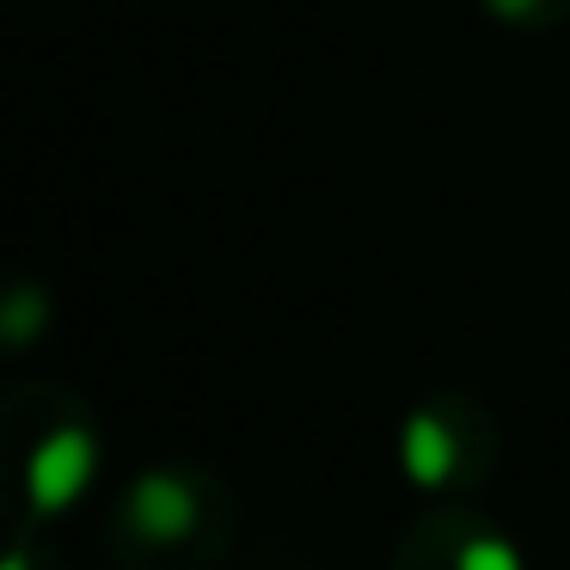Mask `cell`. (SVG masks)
<instances>
[{"label": "cell", "instance_id": "52a82bcc", "mask_svg": "<svg viewBox=\"0 0 570 570\" xmlns=\"http://www.w3.org/2000/svg\"><path fill=\"white\" fill-rule=\"evenodd\" d=\"M0 570H31V558H26V552H13V558H7Z\"/></svg>", "mask_w": 570, "mask_h": 570}, {"label": "cell", "instance_id": "6da1fadb", "mask_svg": "<svg viewBox=\"0 0 570 570\" xmlns=\"http://www.w3.org/2000/svg\"><path fill=\"white\" fill-rule=\"evenodd\" d=\"M99 472V442H92L87 423H62L50 430L38 448H31V466H26V497L38 515H62L75 509V497L92 484Z\"/></svg>", "mask_w": 570, "mask_h": 570}, {"label": "cell", "instance_id": "5b68a950", "mask_svg": "<svg viewBox=\"0 0 570 570\" xmlns=\"http://www.w3.org/2000/svg\"><path fill=\"white\" fill-rule=\"evenodd\" d=\"M454 570H521V552L503 540V533H472L454 552Z\"/></svg>", "mask_w": 570, "mask_h": 570}, {"label": "cell", "instance_id": "8992f818", "mask_svg": "<svg viewBox=\"0 0 570 570\" xmlns=\"http://www.w3.org/2000/svg\"><path fill=\"white\" fill-rule=\"evenodd\" d=\"M497 19H509V26H521V19H533L540 13V0H484Z\"/></svg>", "mask_w": 570, "mask_h": 570}, {"label": "cell", "instance_id": "7a4b0ae2", "mask_svg": "<svg viewBox=\"0 0 570 570\" xmlns=\"http://www.w3.org/2000/svg\"><path fill=\"white\" fill-rule=\"evenodd\" d=\"M129 528L141 540H185L197 528V491L178 472H141L129 484Z\"/></svg>", "mask_w": 570, "mask_h": 570}, {"label": "cell", "instance_id": "277c9868", "mask_svg": "<svg viewBox=\"0 0 570 570\" xmlns=\"http://www.w3.org/2000/svg\"><path fill=\"white\" fill-rule=\"evenodd\" d=\"M50 325V295L31 283H19L13 295L0 301V337L7 344H38V332Z\"/></svg>", "mask_w": 570, "mask_h": 570}, {"label": "cell", "instance_id": "3957f363", "mask_svg": "<svg viewBox=\"0 0 570 570\" xmlns=\"http://www.w3.org/2000/svg\"><path fill=\"white\" fill-rule=\"evenodd\" d=\"M399 460H405V479H411V484L435 491V484L454 479L460 442H454V430H448L435 411H411V417H405V435H399Z\"/></svg>", "mask_w": 570, "mask_h": 570}]
</instances>
